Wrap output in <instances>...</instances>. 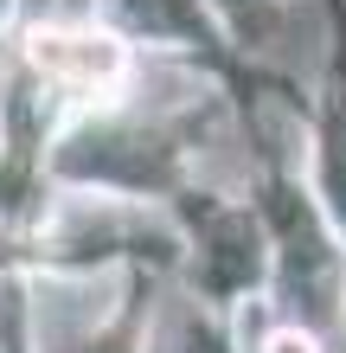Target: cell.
<instances>
[{
  "label": "cell",
  "instance_id": "obj_1",
  "mask_svg": "<svg viewBox=\"0 0 346 353\" xmlns=\"http://www.w3.org/2000/svg\"><path fill=\"white\" fill-rule=\"evenodd\" d=\"M257 270V251H250V225H237V219H225L218 225V244H212V263H206V276L218 283V289H231V283H244Z\"/></svg>",
  "mask_w": 346,
  "mask_h": 353
}]
</instances>
